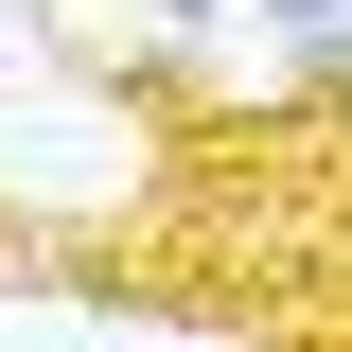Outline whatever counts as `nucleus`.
I'll list each match as a JSON object with an SVG mask.
<instances>
[{
  "instance_id": "f257e3e1",
  "label": "nucleus",
  "mask_w": 352,
  "mask_h": 352,
  "mask_svg": "<svg viewBox=\"0 0 352 352\" xmlns=\"http://www.w3.org/2000/svg\"><path fill=\"white\" fill-rule=\"evenodd\" d=\"M159 18H247V0H159Z\"/></svg>"
},
{
  "instance_id": "f03ea898",
  "label": "nucleus",
  "mask_w": 352,
  "mask_h": 352,
  "mask_svg": "<svg viewBox=\"0 0 352 352\" xmlns=\"http://www.w3.org/2000/svg\"><path fill=\"white\" fill-rule=\"evenodd\" d=\"M0 53H18V18H0Z\"/></svg>"
}]
</instances>
